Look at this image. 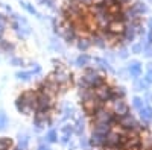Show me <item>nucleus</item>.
<instances>
[{
	"label": "nucleus",
	"mask_w": 152,
	"mask_h": 150,
	"mask_svg": "<svg viewBox=\"0 0 152 150\" xmlns=\"http://www.w3.org/2000/svg\"><path fill=\"white\" fill-rule=\"evenodd\" d=\"M15 78H17L18 80H21V82H28V80H31V78H32V71H18V73L15 74Z\"/></svg>",
	"instance_id": "1"
},
{
	"label": "nucleus",
	"mask_w": 152,
	"mask_h": 150,
	"mask_svg": "<svg viewBox=\"0 0 152 150\" xmlns=\"http://www.w3.org/2000/svg\"><path fill=\"white\" fill-rule=\"evenodd\" d=\"M28 144H29V135L28 133H20L18 135V147H21L23 150L28 147Z\"/></svg>",
	"instance_id": "2"
},
{
	"label": "nucleus",
	"mask_w": 152,
	"mask_h": 150,
	"mask_svg": "<svg viewBox=\"0 0 152 150\" xmlns=\"http://www.w3.org/2000/svg\"><path fill=\"white\" fill-rule=\"evenodd\" d=\"M11 146H12V141L9 138H6V136L0 138V150H9Z\"/></svg>",
	"instance_id": "3"
},
{
	"label": "nucleus",
	"mask_w": 152,
	"mask_h": 150,
	"mask_svg": "<svg viewBox=\"0 0 152 150\" xmlns=\"http://www.w3.org/2000/svg\"><path fill=\"white\" fill-rule=\"evenodd\" d=\"M46 140H47L49 143H56V141H58V133H56V130H55V129H50V130L47 132V135H46Z\"/></svg>",
	"instance_id": "4"
},
{
	"label": "nucleus",
	"mask_w": 152,
	"mask_h": 150,
	"mask_svg": "<svg viewBox=\"0 0 152 150\" xmlns=\"http://www.w3.org/2000/svg\"><path fill=\"white\" fill-rule=\"evenodd\" d=\"M8 126V115L5 114V111H0V130H5Z\"/></svg>",
	"instance_id": "5"
},
{
	"label": "nucleus",
	"mask_w": 152,
	"mask_h": 150,
	"mask_svg": "<svg viewBox=\"0 0 152 150\" xmlns=\"http://www.w3.org/2000/svg\"><path fill=\"white\" fill-rule=\"evenodd\" d=\"M88 61H90V58H88V56H85V55H81V56L78 58V61H76V64H78L79 67H85V65L88 64Z\"/></svg>",
	"instance_id": "6"
},
{
	"label": "nucleus",
	"mask_w": 152,
	"mask_h": 150,
	"mask_svg": "<svg viewBox=\"0 0 152 150\" xmlns=\"http://www.w3.org/2000/svg\"><path fill=\"white\" fill-rule=\"evenodd\" d=\"M11 65L21 67V65H23V59H20V58H12V59H11Z\"/></svg>",
	"instance_id": "7"
},
{
	"label": "nucleus",
	"mask_w": 152,
	"mask_h": 150,
	"mask_svg": "<svg viewBox=\"0 0 152 150\" xmlns=\"http://www.w3.org/2000/svg\"><path fill=\"white\" fill-rule=\"evenodd\" d=\"M38 150H52V149L47 147V146H40V147H38Z\"/></svg>",
	"instance_id": "8"
},
{
	"label": "nucleus",
	"mask_w": 152,
	"mask_h": 150,
	"mask_svg": "<svg viewBox=\"0 0 152 150\" xmlns=\"http://www.w3.org/2000/svg\"><path fill=\"white\" fill-rule=\"evenodd\" d=\"M12 150H23V149H21V147H14Z\"/></svg>",
	"instance_id": "9"
}]
</instances>
